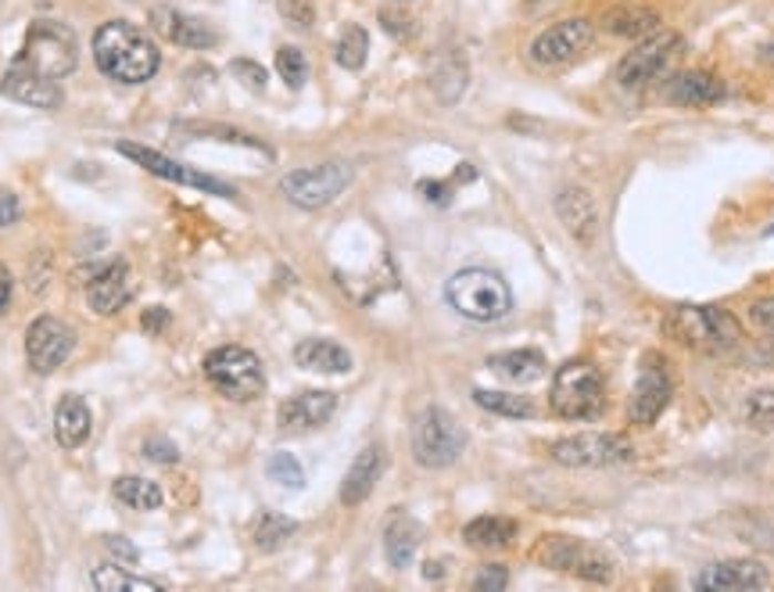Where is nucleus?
Segmentation results:
<instances>
[{"label": "nucleus", "mask_w": 774, "mask_h": 592, "mask_svg": "<svg viewBox=\"0 0 774 592\" xmlns=\"http://www.w3.org/2000/svg\"><path fill=\"white\" fill-rule=\"evenodd\" d=\"M277 8L283 14V22H291L295 29H312V22H316L312 0H277Z\"/></svg>", "instance_id": "nucleus-38"}, {"label": "nucleus", "mask_w": 774, "mask_h": 592, "mask_svg": "<svg viewBox=\"0 0 774 592\" xmlns=\"http://www.w3.org/2000/svg\"><path fill=\"white\" fill-rule=\"evenodd\" d=\"M445 298L455 313L474 324H495V320H503V316H509L513 309L509 284L498 277V273L481 269V266L455 273L445 287Z\"/></svg>", "instance_id": "nucleus-3"}, {"label": "nucleus", "mask_w": 774, "mask_h": 592, "mask_svg": "<svg viewBox=\"0 0 774 592\" xmlns=\"http://www.w3.org/2000/svg\"><path fill=\"white\" fill-rule=\"evenodd\" d=\"M90 423H94V417H90V406L80 399V395H62V402H58V409H54V438H58V446H62V449L86 446Z\"/></svg>", "instance_id": "nucleus-25"}, {"label": "nucleus", "mask_w": 774, "mask_h": 592, "mask_svg": "<svg viewBox=\"0 0 774 592\" xmlns=\"http://www.w3.org/2000/svg\"><path fill=\"white\" fill-rule=\"evenodd\" d=\"M463 539L466 545H474V550H506L516 539V521L484 513V518H474L463 528Z\"/></svg>", "instance_id": "nucleus-28"}, {"label": "nucleus", "mask_w": 774, "mask_h": 592, "mask_svg": "<svg viewBox=\"0 0 774 592\" xmlns=\"http://www.w3.org/2000/svg\"><path fill=\"white\" fill-rule=\"evenodd\" d=\"M19 212H22L19 194L8 191V187H0V226H11L14 220H19Z\"/></svg>", "instance_id": "nucleus-43"}, {"label": "nucleus", "mask_w": 774, "mask_h": 592, "mask_svg": "<svg viewBox=\"0 0 774 592\" xmlns=\"http://www.w3.org/2000/svg\"><path fill=\"white\" fill-rule=\"evenodd\" d=\"M14 65L33 69L48 80H65L69 72L80 65V43L69 25L54 22V19H37L25 29L22 51L14 58Z\"/></svg>", "instance_id": "nucleus-4"}, {"label": "nucleus", "mask_w": 774, "mask_h": 592, "mask_svg": "<svg viewBox=\"0 0 774 592\" xmlns=\"http://www.w3.org/2000/svg\"><path fill=\"white\" fill-rule=\"evenodd\" d=\"M165 324H169V313H165L162 306H151V309H147V316H144V327H147L151 334H158Z\"/></svg>", "instance_id": "nucleus-45"}, {"label": "nucleus", "mask_w": 774, "mask_h": 592, "mask_svg": "<svg viewBox=\"0 0 774 592\" xmlns=\"http://www.w3.org/2000/svg\"><path fill=\"white\" fill-rule=\"evenodd\" d=\"M151 25H155L158 37L190 51H205L219 43V33L205 19H194V14H184L176 8H151Z\"/></svg>", "instance_id": "nucleus-19"}, {"label": "nucleus", "mask_w": 774, "mask_h": 592, "mask_svg": "<svg viewBox=\"0 0 774 592\" xmlns=\"http://www.w3.org/2000/svg\"><path fill=\"white\" fill-rule=\"evenodd\" d=\"M667 402H671V374H667V363L660 356H646L642 359V370H639V381L631 388V402H628V420L631 423H652L657 420Z\"/></svg>", "instance_id": "nucleus-15"}, {"label": "nucleus", "mask_w": 774, "mask_h": 592, "mask_svg": "<svg viewBox=\"0 0 774 592\" xmlns=\"http://www.w3.org/2000/svg\"><path fill=\"white\" fill-rule=\"evenodd\" d=\"M535 560L549 571L578 574L585 582H610L613 579V560L606 557L599 545L585 539H567V535H545L535 545Z\"/></svg>", "instance_id": "nucleus-8"}, {"label": "nucleus", "mask_w": 774, "mask_h": 592, "mask_svg": "<svg viewBox=\"0 0 774 592\" xmlns=\"http://www.w3.org/2000/svg\"><path fill=\"white\" fill-rule=\"evenodd\" d=\"M663 330L695 353H732L742 345V324L721 306H674Z\"/></svg>", "instance_id": "nucleus-2"}, {"label": "nucleus", "mask_w": 774, "mask_h": 592, "mask_svg": "<svg viewBox=\"0 0 774 592\" xmlns=\"http://www.w3.org/2000/svg\"><path fill=\"white\" fill-rule=\"evenodd\" d=\"M724 94H727L724 80H721V75L706 72V69L681 72L671 80V86H667V98H671L674 104H681V109H710V104H721Z\"/></svg>", "instance_id": "nucleus-22"}, {"label": "nucleus", "mask_w": 774, "mask_h": 592, "mask_svg": "<svg viewBox=\"0 0 774 592\" xmlns=\"http://www.w3.org/2000/svg\"><path fill=\"white\" fill-rule=\"evenodd\" d=\"M767 568L761 560H721L695 574V589L700 592H753L767 589Z\"/></svg>", "instance_id": "nucleus-17"}, {"label": "nucleus", "mask_w": 774, "mask_h": 592, "mask_svg": "<svg viewBox=\"0 0 774 592\" xmlns=\"http://www.w3.org/2000/svg\"><path fill=\"white\" fill-rule=\"evenodd\" d=\"M352 184V170L344 162H323L309 170H295L280 180V191L298 208H323Z\"/></svg>", "instance_id": "nucleus-11"}, {"label": "nucleus", "mask_w": 774, "mask_h": 592, "mask_svg": "<svg viewBox=\"0 0 774 592\" xmlns=\"http://www.w3.org/2000/svg\"><path fill=\"white\" fill-rule=\"evenodd\" d=\"M295 531H298V524L291 518H283V513H262L255 524V545L262 553H272V550H280Z\"/></svg>", "instance_id": "nucleus-34"}, {"label": "nucleus", "mask_w": 774, "mask_h": 592, "mask_svg": "<svg viewBox=\"0 0 774 592\" xmlns=\"http://www.w3.org/2000/svg\"><path fill=\"white\" fill-rule=\"evenodd\" d=\"M370 58V37L362 25H348L344 33L338 37V43H333V62H338L341 69L348 72H359L362 65H367Z\"/></svg>", "instance_id": "nucleus-32"}, {"label": "nucleus", "mask_w": 774, "mask_h": 592, "mask_svg": "<svg viewBox=\"0 0 774 592\" xmlns=\"http://www.w3.org/2000/svg\"><path fill=\"white\" fill-rule=\"evenodd\" d=\"M104 542H109V550H112V553H118L123 560H130V564H136V560H141V553H136L130 542H123V535H109Z\"/></svg>", "instance_id": "nucleus-44"}, {"label": "nucleus", "mask_w": 774, "mask_h": 592, "mask_svg": "<svg viewBox=\"0 0 774 592\" xmlns=\"http://www.w3.org/2000/svg\"><path fill=\"white\" fill-rule=\"evenodd\" d=\"M112 492H115L118 503H126V507H133V510H158V507H162V499H165L155 481H147V478H133V474L115 478Z\"/></svg>", "instance_id": "nucleus-30"}, {"label": "nucleus", "mask_w": 774, "mask_h": 592, "mask_svg": "<svg viewBox=\"0 0 774 592\" xmlns=\"http://www.w3.org/2000/svg\"><path fill=\"white\" fill-rule=\"evenodd\" d=\"M591 37H596V29H591L588 19H564V22H553L549 29H541V33L530 40V62L541 65V69H559L574 62V58H581L588 48H591Z\"/></svg>", "instance_id": "nucleus-12"}, {"label": "nucleus", "mask_w": 774, "mask_h": 592, "mask_svg": "<svg viewBox=\"0 0 774 592\" xmlns=\"http://www.w3.org/2000/svg\"><path fill=\"white\" fill-rule=\"evenodd\" d=\"M742 420L753 431H774V388H756L742 402Z\"/></svg>", "instance_id": "nucleus-35"}, {"label": "nucleus", "mask_w": 774, "mask_h": 592, "mask_svg": "<svg viewBox=\"0 0 774 592\" xmlns=\"http://www.w3.org/2000/svg\"><path fill=\"white\" fill-rule=\"evenodd\" d=\"M602 25H606V33L639 43V40L652 37L660 29V14L652 8H617V11L606 14Z\"/></svg>", "instance_id": "nucleus-27"}, {"label": "nucleus", "mask_w": 774, "mask_h": 592, "mask_svg": "<svg viewBox=\"0 0 774 592\" xmlns=\"http://www.w3.org/2000/svg\"><path fill=\"white\" fill-rule=\"evenodd\" d=\"M277 72L291 90H301L309 80V58L301 54L298 48H280L277 51Z\"/></svg>", "instance_id": "nucleus-37"}, {"label": "nucleus", "mask_w": 774, "mask_h": 592, "mask_svg": "<svg viewBox=\"0 0 774 592\" xmlns=\"http://www.w3.org/2000/svg\"><path fill=\"white\" fill-rule=\"evenodd\" d=\"M133 295V273L126 263H112L109 269H101L86 287V302L97 316H112L130 302Z\"/></svg>", "instance_id": "nucleus-21"}, {"label": "nucleus", "mask_w": 774, "mask_h": 592, "mask_svg": "<svg viewBox=\"0 0 774 592\" xmlns=\"http://www.w3.org/2000/svg\"><path fill=\"white\" fill-rule=\"evenodd\" d=\"M11 273H8V266L4 263H0V313H4L8 309V302H11Z\"/></svg>", "instance_id": "nucleus-46"}, {"label": "nucleus", "mask_w": 774, "mask_h": 592, "mask_svg": "<svg viewBox=\"0 0 774 592\" xmlns=\"http://www.w3.org/2000/svg\"><path fill=\"white\" fill-rule=\"evenodd\" d=\"M144 457L151 463H162V467H173L179 460V449L169 442V438H162V435H151L147 442H144Z\"/></svg>", "instance_id": "nucleus-39"}, {"label": "nucleus", "mask_w": 774, "mask_h": 592, "mask_svg": "<svg viewBox=\"0 0 774 592\" xmlns=\"http://www.w3.org/2000/svg\"><path fill=\"white\" fill-rule=\"evenodd\" d=\"M509 585V571L503 564H492V568H481L477 579H474V589L477 592H503Z\"/></svg>", "instance_id": "nucleus-40"}, {"label": "nucleus", "mask_w": 774, "mask_h": 592, "mask_svg": "<svg viewBox=\"0 0 774 592\" xmlns=\"http://www.w3.org/2000/svg\"><path fill=\"white\" fill-rule=\"evenodd\" d=\"M381 470H384V452L381 446H367L355 457V463L348 467V474L341 481V503L344 507H359V503H367L370 492L376 489V478H381Z\"/></svg>", "instance_id": "nucleus-23"}, {"label": "nucleus", "mask_w": 774, "mask_h": 592, "mask_svg": "<svg viewBox=\"0 0 774 592\" xmlns=\"http://www.w3.org/2000/svg\"><path fill=\"white\" fill-rule=\"evenodd\" d=\"M266 474H269V481L283 484V489H301V484H306V470H301V463L291 457V452H272L269 463H266Z\"/></svg>", "instance_id": "nucleus-36"}, {"label": "nucleus", "mask_w": 774, "mask_h": 592, "mask_svg": "<svg viewBox=\"0 0 774 592\" xmlns=\"http://www.w3.org/2000/svg\"><path fill=\"white\" fill-rule=\"evenodd\" d=\"M75 334L58 316H37L25 330V359L37 374H54L69 359Z\"/></svg>", "instance_id": "nucleus-14"}, {"label": "nucleus", "mask_w": 774, "mask_h": 592, "mask_svg": "<svg viewBox=\"0 0 774 592\" xmlns=\"http://www.w3.org/2000/svg\"><path fill=\"white\" fill-rule=\"evenodd\" d=\"M442 560H431V564H427V579H442Z\"/></svg>", "instance_id": "nucleus-48"}, {"label": "nucleus", "mask_w": 774, "mask_h": 592, "mask_svg": "<svg viewBox=\"0 0 774 592\" xmlns=\"http://www.w3.org/2000/svg\"><path fill=\"white\" fill-rule=\"evenodd\" d=\"M205 377L211 388L223 391L226 399H234V402H251L266 391L262 363H258L251 348H240V345L211 348L205 356Z\"/></svg>", "instance_id": "nucleus-6"}, {"label": "nucleus", "mask_w": 774, "mask_h": 592, "mask_svg": "<svg viewBox=\"0 0 774 592\" xmlns=\"http://www.w3.org/2000/svg\"><path fill=\"white\" fill-rule=\"evenodd\" d=\"M295 363L301 370H312V374H348L352 370V353L338 341L306 338L295 348Z\"/></svg>", "instance_id": "nucleus-24"}, {"label": "nucleus", "mask_w": 774, "mask_h": 592, "mask_svg": "<svg viewBox=\"0 0 774 592\" xmlns=\"http://www.w3.org/2000/svg\"><path fill=\"white\" fill-rule=\"evenodd\" d=\"M118 151H123L126 159H133L136 165H144L147 173H155V176H162V180H173V184L197 187V191L216 194V197H237V191H234L230 184H223V180L208 176V173H197V170H190V165L176 162V159H165L162 151H155V147H144V144H130V141H123V144H118Z\"/></svg>", "instance_id": "nucleus-13"}, {"label": "nucleus", "mask_w": 774, "mask_h": 592, "mask_svg": "<svg viewBox=\"0 0 774 592\" xmlns=\"http://www.w3.org/2000/svg\"><path fill=\"white\" fill-rule=\"evenodd\" d=\"M466 449V431L460 428L448 409L442 406H427L413 423V457L420 467L442 470L455 463Z\"/></svg>", "instance_id": "nucleus-7"}, {"label": "nucleus", "mask_w": 774, "mask_h": 592, "mask_svg": "<svg viewBox=\"0 0 774 592\" xmlns=\"http://www.w3.org/2000/svg\"><path fill=\"white\" fill-rule=\"evenodd\" d=\"M0 94L25 104V109H40V112H54L65 104V94L58 80H48L33 69H22V65H11L0 80Z\"/></svg>", "instance_id": "nucleus-16"}, {"label": "nucleus", "mask_w": 774, "mask_h": 592, "mask_svg": "<svg viewBox=\"0 0 774 592\" xmlns=\"http://www.w3.org/2000/svg\"><path fill=\"white\" fill-rule=\"evenodd\" d=\"M602 399H606V381L599 367H591L585 359H570L556 370L549 391V406L556 417L588 420L602 409Z\"/></svg>", "instance_id": "nucleus-5"}, {"label": "nucleus", "mask_w": 774, "mask_h": 592, "mask_svg": "<svg viewBox=\"0 0 774 592\" xmlns=\"http://www.w3.org/2000/svg\"><path fill=\"white\" fill-rule=\"evenodd\" d=\"M530 4H549V0H530Z\"/></svg>", "instance_id": "nucleus-49"}, {"label": "nucleus", "mask_w": 774, "mask_h": 592, "mask_svg": "<svg viewBox=\"0 0 774 592\" xmlns=\"http://www.w3.org/2000/svg\"><path fill=\"white\" fill-rule=\"evenodd\" d=\"M685 54V40L671 29H657L652 37L639 40L634 48L617 62V83L620 86H646L652 80H660L663 72H671L678 58Z\"/></svg>", "instance_id": "nucleus-9"}, {"label": "nucleus", "mask_w": 774, "mask_h": 592, "mask_svg": "<svg viewBox=\"0 0 774 592\" xmlns=\"http://www.w3.org/2000/svg\"><path fill=\"white\" fill-rule=\"evenodd\" d=\"M545 367L549 363H545L538 348H513V353H498L488 359V370L509 385H535L545 377Z\"/></svg>", "instance_id": "nucleus-26"}, {"label": "nucleus", "mask_w": 774, "mask_h": 592, "mask_svg": "<svg viewBox=\"0 0 774 592\" xmlns=\"http://www.w3.org/2000/svg\"><path fill=\"white\" fill-rule=\"evenodd\" d=\"M750 320H753V327H761V330H771V334H774V295H771V298H761V302H753V306H750Z\"/></svg>", "instance_id": "nucleus-42"}, {"label": "nucleus", "mask_w": 774, "mask_h": 592, "mask_svg": "<svg viewBox=\"0 0 774 592\" xmlns=\"http://www.w3.org/2000/svg\"><path fill=\"white\" fill-rule=\"evenodd\" d=\"M420 550V524L413 518H394L384 531V553L388 564L394 571H402L413 564V557Z\"/></svg>", "instance_id": "nucleus-29"}, {"label": "nucleus", "mask_w": 774, "mask_h": 592, "mask_svg": "<svg viewBox=\"0 0 774 592\" xmlns=\"http://www.w3.org/2000/svg\"><path fill=\"white\" fill-rule=\"evenodd\" d=\"M230 72L237 75L240 83L251 86V90H266V69L258 62H248V58H237V62L230 65Z\"/></svg>", "instance_id": "nucleus-41"}, {"label": "nucleus", "mask_w": 774, "mask_h": 592, "mask_svg": "<svg viewBox=\"0 0 774 592\" xmlns=\"http://www.w3.org/2000/svg\"><path fill=\"white\" fill-rule=\"evenodd\" d=\"M549 457L564 467H617L634 460V442L617 431H585L553 442Z\"/></svg>", "instance_id": "nucleus-10"}, {"label": "nucleus", "mask_w": 774, "mask_h": 592, "mask_svg": "<svg viewBox=\"0 0 774 592\" xmlns=\"http://www.w3.org/2000/svg\"><path fill=\"white\" fill-rule=\"evenodd\" d=\"M94 62L97 69L115 83H147L158 72L162 54L151 43L147 33H141L130 22H104L94 33Z\"/></svg>", "instance_id": "nucleus-1"}, {"label": "nucleus", "mask_w": 774, "mask_h": 592, "mask_svg": "<svg viewBox=\"0 0 774 592\" xmlns=\"http://www.w3.org/2000/svg\"><path fill=\"white\" fill-rule=\"evenodd\" d=\"M420 191L431 197V202H437V205H445L448 202V187L445 184H420Z\"/></svg>", "instance_id": "nucleus-47"}, {"label": "nucleus", "mask_w": 774, "mask_h": 592, "mask_svg": "<svg viewBox=\"0 0 774 592\" xmlns=\"http://www.w3.org/2000/svg\"><path fill=\"white\" fill-rule=\"evenodd\" d=\"M474 402H477L481 409H488V414L513 417V420H527V417L538 414L535 402H530L527 395H513V391H488V388H477V391H474Z\"/></svg>", "instance_id": "nucleus-31"}, {"label": "nucleus", "mask_w": 774, "mask_h": 592, "mask_svg": "<svg viewBox=\"0 0 774 592\" xmlns=\"http://www.w3.org/2000/svg\"><path fill=\"white\" fill-rule=\"evenodd\" d=\"M556 216L567 226V234L578 241V245H591L599 234V208L596 197L585 187H564L556 197Z\"/></svg>", "instance_id": "nucleus-20"}, {"label": "nucleus", "mask_w": 774, "mask_h": 592, "mask_svg": "<svg viewBox=\"0 0 774 592\" xmlns=\"http://www.w3.org/2000/svg\"><path fill=\"white\" fill-rule=\"evenodd\" d=\"M333 409H338V395L327 388H309V391L291 395V399L277 409V423L283 431H312V428H323L333 417Z\"/></svg>", "instance_id": "nucleus-18"}, {"label": "nucleus", "mask_w": 774, "mask_h": 592, "mask_svg": "<svg viewBox=\"0 0 774 592\" xmlns=\"http://www.w3.org/2000/svg\"><path fill=\"white\" fill-rule=\"evenodd\" d=\"M94 589L101 592H158L162 582L155 579H136V574H130L126 568L118 564H104V568H94Z\"/></svg>", "instance_id": "nucleus-33"}]
</instances>
